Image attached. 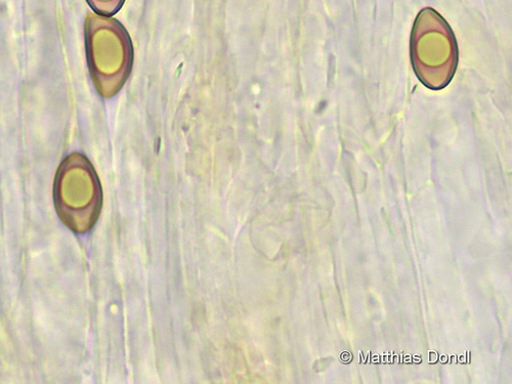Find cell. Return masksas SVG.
I'll list each match as a JSON object with an SVG mask.
<instances>
[{
	"instance_id": "1",
	"label": "cell",
	"mask_w": 512,
	"mask_h": 384,
	"mask_svg": "<svg viewBox=\"0 0 512 384\" xmlns=\"http://www.w3.org/2000/svg\"><path fill=\"white\" fill-rule=\"evenodd\" d=\"M85 47L95 88L105 99L116 96L133 69L130 34L111 17L89 14L84 25Z\"/></svg>"
},
{
	"instance_id": "2",
	"label": "cell",
	"mask_w": 512,
	"mask_h": 384,
	"mask_svg": "<svg viewBox=\"0 0 512 384\" xmlns=\"http://www.w3.org/2000/svg\"><path fill=\"white\" fill-rule=\"evenodd\" d=\"M54 200L60 220L71 231L84 234L94 228L103 195L96 170L87 157L72 153L63 160L55 179Z\"/></svg>"
},
{
	"instance_id": "3",
	"label": "cell",
	"mask_w": 512,
	"mask_h": 384,
	"mask_svg": "<svg viewBox=\"0 0 512 384\" xmlns=\"http://www.w3.org/2000/svg\"><path fill=\"white\" fill-rule=\"evenodd\" d=\"M412 59L420 80L431 89H442L451 80L457 64L453 33L433 9L423 10L412 35Z\"/></svg>"
},
{
	"instance_id": "4",
	"label": "cell",
	"mask_w": 512,
	"mask_h": 384,
	"mask_svg": "<svg viewBox=\"0 0 512 384\" xmlns=\"http://www.w3.org/2000/svg\"><path fill=\"white\" fill-rule=\"evenodd\" d=\"M87 2L98 15L112 17L121 10L125 0H87Z\"/></svg>"
}]
</instances>
